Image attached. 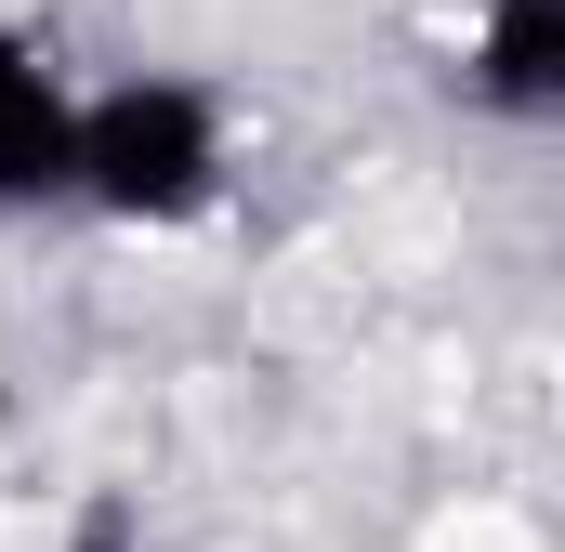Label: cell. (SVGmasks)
<instances>
[{
	"instance_id": "1",
	"label": "cell",
	"mask_w": 565,
	"mask_h": 552,
	"mask_svg": "<svg viewBox=\"0 0 565 552\" xmlns=\"http://www.w3.org/2000/svg\"><path fill=\"white\" fill-rule=\"evenodd\" d=\"M79 198L119 224H184L224 198V119L184 79H119L79 106Z\"/></svg>"
},
{
	"instance_id": "2",
	"label": "cell",
	"mask_w": 565,
	"mask_h": 552,
	"mask_svg": "<svg viewBox=\"0 0 565 552\" xmlns=\"http://www.w3.org/2000/svg\"><path fill=\"white\" fill-rule=\"evenodd\" d=\"M0 198H79V106L13 26H0Z\"/></svg>"
},
{
	"instance_id": "3",
	"label": "cell",
	"mask_w": 565,
	"mask_h": 552,
	"mask_svg": "<svg viewBox=\"0 0 565 552\" xmlns=\"http://www.w3.org/2000/svg\"><path fill=\"white\" fill-rule=\"evenodd\" d=\"M460 79L487 119H565V0H487Z\"/></svg>"
}]
</instances>
